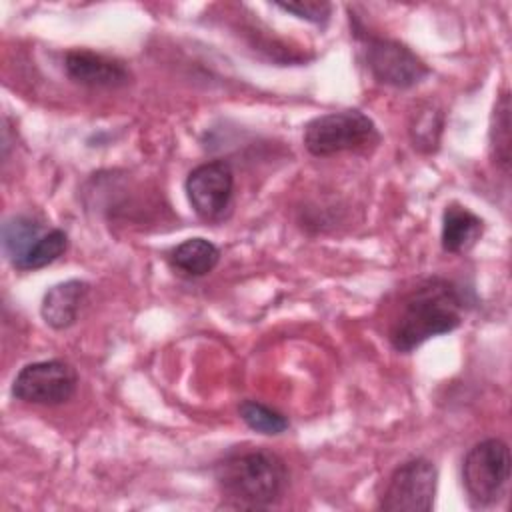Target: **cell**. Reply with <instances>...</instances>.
<instances>
[{
    "instance_id": "obj_1",
    "label": "cell",
    "mask_w": 512,
    "mask_h": 512,
    "mask_svg": "<svg viewBox=\"0 0 512 512\" xmlns=\"http://www.w3.org/2000/svg\"><path fill=\"white\" fill-rule=\"evenodd\" d=\"M462 320L460 288L446 278L432 276L402 296L388 326V340L396 352L408 354L426 340L456 330Z\"/></svg>"
},
{
    "instance_id": "obj_2",
    "label": "cell",
    "mask_w": 512,
    "mask_h": 512,
    "mask_svg": "<svg viewBox=\"0 0 512 512\" xmlns=\"http://www.w3.org/2000/svg\"><path fill=\"white\" fill-rule=\"evenodd\" d=\"M214 480L230 508H272L288 488V468L268 448H236L214 464Z\"/></svg>"
},
{
    "instance_id": "obj_3",
    "label": "cell",
    "mask_w": 512,
    "mask_h": 512,
    "mask_svg": "<svg viewBox=\"0 0 512 512\" xmlns=\"http://www.w3.org/2000/svg\"><path fill=\"white\" fill-rule=\"evenodd\" d=\"M378 140L376 124L356 108L316 116L304 128V148L320 158L364 150Z\"/></svg>"
},
{
    "instance_id": "obj_4",
    "label": "cell",
    "mask_w": 512,
    "mask_h": 512,
    "mask_svg": "<svg viewBox=\"0 0 512 512\" xmlns=\"http://www.w3.org/2000/svg\"><path fill=\"white\" fill-rule=\"evenodd\" d=\"M510 448L500 438L474 444L462 460V484L474 508L496 504L510 480Z\"/></svg>"
},
{
    "instance_id": "obj_5",
    "label": "cell",
    "mask_w": 512,
    "mask_h": 512,
    "mask_svg": "<svg viewBox=\"0 0 512 512\" xmlns=\"http://www.w3.org/2000/svg\"><path fill=\"white\" fill-rule=\"evenodd\" d=\"M354 32L362 44L364 62L380 84L412 88L430 74V68L424 64V60L406 44L392 38L372 36L362 28H354Z\"/></svg>"
},
{
    "instance_id": "obj_6",
    "label": "cell",
    "mask_w": 512,
    "mask_h": 512,
    "mask_svg": "<svg viewBox=\"0 0 512 512\" xmlns=\"http://www.w3.org/2000/svg\"><path fill=\"white\" fill-rule=\"evenodd\" d=\"M78 388V372L66 360H40L26 364L14 378L12 396L38 406L68 402Z\"/></svg>"
},
{
    "instance_id": "obj_7",
    "label": "cell",
    "mask_w": 512,
    "mask_h": 512,
    "mask_svg": "<svg viewBox=\"0 0 512 512\" xmlns=\"http://www.w3.org/2000/svg\"><path fill=\"white\" fill-rule=\"evenodd\" d=\"M436 486V466L428 458H412L390 474L378 508L386 512H428L434 506Z\"/></svg>"
},
{
    "instance_id": "obj_8",
    "label": "cell",
    "mask_w": 512,
    "mask_h": 512,
    "mask_svg": "<svg viewBox=\"0 0 512 512\" xmlns=\"http://www.w3.org/2000/svg\"><path fill=\"white\" fill-rule=\"evenodd\" d=\"M186 196L194 212L206 222H220L232 210L234 172L228 162L198 164L186 176Z\"/></svg>"
},
{
    "instance_id": "obj_9",
    "label": "cell",
    "mask_w": 512,
    "mask_h": 512,
    "mask_svg": "<svg viewBox=\"0 0 512 512\" xmlns=\"http://www.w3.org/2000/svg\"><path fill=\"white\" fill-rule=\"evenodd\" d=\"M64 70L72 82L88 88H122L130 82V70L120 60L86 48L66 52Z\"/></svg>"
},
{
    "instance_id": "obj_10",
    "label": "cell",
    "mask_w": 512,
    "mask_h": 512,
    "mask_svg": "<svg viewBox=\"0 0 512 512\" xmlns=\"http://www.w3.org/2000/svg\"><path fill=\"white\" fill-rule=\"evenodd\" d=\"M88 292V282L76 278L54 284L42 298L40 314L44 322L54 330L70 328L78 320L80 308L86 302Z\"/></svg>"
},
{
    "instance_id": "obj_11",
    "label": "cell",
    "mask_w": 512,
    "mask_h": 512,
    "mask_svg": "<svg viewBox=\"0 0 512 512\" xmlns=\"http://www.w3.org/2000/svg\"><path fill=\"white\" fill-rule=\"evenodd\" d=\"M484 232V220L462 204H448L442 214L440 242L444 252L462 254L470 250Z\"/></svg>"
},
{
    "instance_id": "obj_12",
    "label": "cell",
    "mask_w": 512,
    "mask_h": 512,
    "mask_svg": "<svg viewBox=\"0 0 512 512\" xmlns=\"http://www.w3.org/2000/svg\"><path fill=\"white\" fill-rule=\"evenodd\" d=\"M220 260V250L206 238H188L168 254V264L182 276L200 278L210 274Z\"/></svg>"
},
{
    "instance_id": "obj_13",
    "label": "cell",
    "mask_w": 512,
    "mask_h": 512,
    "mask_svg": "<svg viewBox=\"0 0 512 512\" xmlns=\"http://www.w3.org/2000/svg\"><path fill=\"white\" fill-rule=\"evenodd\" d=\"M44 234V226L40 220L26 216V214H18L8 218L2 224V248L4 254L8 256V260L12 264H16L36 242L38 238Z\"/></svg>"
},
{
    "instance_id": "obj_14",
    "label": "cell",
    "mask_w": 512,
    "mask_h": 512,
    "mask_svg": "<svg viewBox=\"0 0 512 512\" xmlns=\"http://www.w3.org/2000/svg\"><path fill=\"white\" fill-rule=\"evenodd\" d=\"M510 94L504 90L492 112L490 124V154L494 164L508 174L510 172V146H512V132H510Z\"/></svg>"
},
{
    "instance_id": "obj_15",
    "label": "cell",
    "mask_w": 512,
    "mask_h": 512,
    "mask_svg": "<svg viewBox=\"0 0 512 512\" xmlns=\"http://www.w3.org/2000/svg\"><path fill=\"white\" fill-rule=\"evenodd\" d=\"M66 248H68V234L60 228H52V230L44 232L38 238V242L12 266L20 272L38 270V268H44V266L56 262L66 252Z\"/></svg>"
},
{
    "instance_id": "obj_16",
    "label": "cell",
    "mask_w": 512,
    "mask_h": 512,
    "mask_svg": "<svg viewBox=\"0 0 512 512\" xmlns=\"http://www.w3.org/2000/svg\"><path fill=\"white\" fill-rule=\"evenodd\" d=\"M238 414L248 428H252L254 432H260V434H266V436H278V434L286 432L290 426L288 418L282 412H278L258 400H242L238 406Z\"/></svg>"
},
{
    "instance_id": "obj_17",
    "label": "cell",
    "mask_w": 512,
    "mask_h": 512,
    "mask_svg": "<svg viewBox=\"0 0 512 512\" xmlns=\"http://www.w3.org/2000/svg\"><path fill=\"white\" fill-rule=\"evenodd\" d=\"M440 132H442V112L432 108L420 110V114L416 116L410 128L414 148L422 152H434L438 148Z\"/></svg>"
},
{
    "instance_id": "obj_18",
    "label": "cell",
    "mask_w": 512,
    "mask_h": 512,
    "mask_svg": "<svg viewBox=\"0 0 512 512\" xmlns=\"http://www.w3.org/2000/svg\"><path fill=\"white\" fill-rule=\"evenodd\" d=\"M284 12L294 14L300 20L312 24H326L332 14V4L328 2H314V0H296V2H274Z\"/></svg>"
}]
</instances>
